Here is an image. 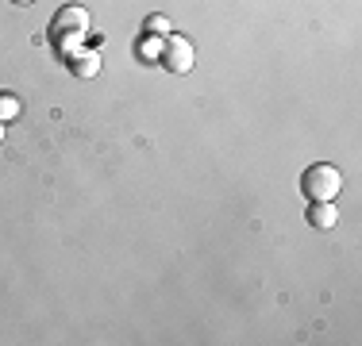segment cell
I'll return each instance as SVG.
<instances>
[{
  "label": "cell",
  "mask_w": 362,
  "mask_h": 346,
  "mask_svg": "<svg viewBox=\"0 0 362 346\" xmlns=\"http://www.w3.org/2000/svg\"><path fill=\"white\" fill-rule=\"evenodd\" d=\"M85 35H89V12L77 4H66L54 12V20H50V42H54V50L62 58H70L74 50H81Z\"/></svg>",
  "instance_id": "obj_1"
},
{
  "label": "cell",
  "mask_w": 362,
  "mask_h": 346,
  "mask_svg": "<svg viewBox=\"0 0 362 346\" xmlns=\"http://www.w3.org/2000/svg\"><path fill=\"white\" fill-rule=\"evenodd\" d=\"M300 189H305L308 201H332V196H339L343 189V173L335 166H308L305 173H300Z\"/></svg>",
  "instance_id": "obj_2"
},
{
  "label": "cell",
  "mask_w": 362,
  "mask_h": 346,
  "mask_svg": "<svg viewBox=\"0 0 362 346\" xmlns=\"http://www.w3.org/2000/svg\"><path fill=\"white\" fill-rule=\"evenodd\" d=\"M158 62L170 69V73H189L193 69V47H189L181 35H166V47L158 50Z\"/></svg>",
  "instance_id": "obj_3"
},
{
  "label": "cell",
  "mask_w": 362,
  "mask_h": 346,
  "mask_svg": "<svg viewBox=\"0 0 362 346\" xmlns=\"http://www.w3.org/2000/svg\"><path fill=\"white\" fill-rule=\"evenodd\" d=\"M66 66H70L74 77H97L100 73V58L89 54V50H74V54L66 58Z\"/></svg>",
  "instance_id": "obj_4"
},
{
  "label": "cell",
  "mask_w": 362,
  "mask_h": 346,
  "mask_svg": "<svg viewBox=\"0 0 362 346\" xmlns=\"http://www.w3.org/2000/svg\"><path fill=\"white\" fill-rule=\"evenodd\" d=\"M335 220H339V212L332 208V201H313V208H308V223L313 227L327 231V227H335Z\"/></svg>",
  "instance_id": "obj_5"
},
{
  "label": "cell",
  "mask_w": 362,
  "mask_h": 346,
  "mask_svg": "<svg viewBox=\"0 0 362 346\" xmlns=\"http://www.w3.org/2000/svg\"><path fill=\"white\" fill-rule=\"evenodd\" d=\"M143 31L151 35V39H166V35H170V20H166V16H146Z\"/></svg>",
  "instance_id": "obj_6"
},
{
  "label": "cell",
  "mask_w": 362,
  "mask_h": 346,
  "mask_svg": "<svg viewBox=\"0 0 362 346\" xmlns=\"http://www.w3.org/2000/svg\"><path fill=\"white\" fill-rule=\"evenodd\" d=\"M16 116H20V100L12 93H0V124H12Z\"/></svg>",
  "instance_id": "obj_7"
},
{
  "label": "cell",
  "mask_w": 362,
  "mask_h": 346,
  "mask_svg": "<svg viewBox=\"0 0 362 346\" xmlns=\"http://www.w3.org/2000/svg\"><path fill=\"white\" fill-rule=\"evenodd\" d=\"M158 50H162V47H158V42H143V54H151V58H158Z\"/></svg>",
  "instance_id": "obj_8"
},
{
  "label": "cell",
  "mask_w": 362,
  "mask_h": 346,
  "mask_svg": "<svg viewBox=\"0 0 362 346\" xmlns=\"http://www.w3.org/2000/svg\"><path fill=\"white\" fill-rule=\"evenodd\" d=\"M0 143H4V124H0Z\"/></svg>",
  "instance_id": "obj_9"
},
{
  "label": "cell",
  "mask_w": 362,
  "mask_h": 346,
  "mask_svg": "<svg viewBox=\"0 0 362 346\" xmlns=\"http://www.w3.org/2000/svg\"><path fill=\"white\" fill-rule=\"evenodd\" d=\"M12 4H31V0H12Z\"/></svg>",
  "instance_id": "obj_10"
}]
</instances>
